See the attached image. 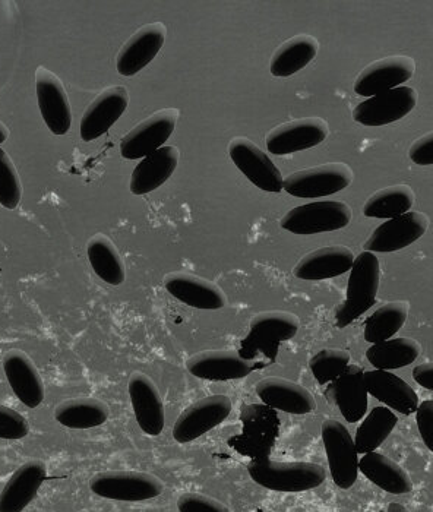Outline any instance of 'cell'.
Here are the masks:
<instances>
[{"label": "cell", "instance_id": "cell-19", "mask_svg": "<svg viewBox=\"0 0 433 512\" xmlns=\"http://www.w3.org/2000/svg\"><path fill=\"white\" fill-rule=\"evenodd\" d=\"M128 390L141 431L148 436L163 434L166 410L156 382L142 372H134L129 378Z\"/></svg>", "mask_w": 433, "mask_h": 512}, {"label": "cell", "instance_id": "cell-39", "mask_svg": "<svg viewBox=\"0 0 433 512\" xmlns=\"http://www.w3.org/2000/svg\"><path fill=\"white\" fill-rule=\"evenodd\" d=\"M179 512H232L229 507L202 493H183L178 499Z\"/></svg>", "mask_w": 433, "mask_h": 512}, {"label": "cell", "instance_id": "cell-32", "mask_svg": "<svg viewBox=\"0 0 433 512\" xmlns=\"http://www.w3.org/2000/svg\"><path fill=\"white\" fill-rule=\"evenodd\" d=\"M422 353V346L413 338L398 337L372 344L366 359L378 371H394L412 365Z\"/></svg>", "mask_w": 433, "mask_h": 512}, {"label": "cell", "instance_id": "cell-21", "mask_svg": "<svg viewBox=\"0 0 433 512\" xmlns=\"http://www.w3.org/2000/svg\"><path fill=\"white\" fill-rule=\"evenodd\" d=\"M360 366L350 365L343 375L338 376L325 391L328 401L333 403L346 422H360L368 412V391L363 382Z\"/></svg>", "mask_w": 433, "mask_h": 512}, {"label": "cell", "instance_id": "cell-3", "mask_svg": "<svg viewBox=\"0 0 433 512\" xmlns=\"http://www.w3.org/2000/svg\"><path fill=\"white\" fill-rule=\"evenodd\" d=\"M255 483L270 491L297 493L319 488L327 479L324 467L315 463H280L270 458H256L248 464Z\"/></svg>", "mask_w": 433, "mask_h": 512}, {"label": "cell", "instance_id": "cell-42", "mask_svg": "<svg viewBox=\"0 0 433 512\" xmlns=\"http://www.w3.org/2000/svg\"><path fill=\"white\" fill-rule=\"evenodd\" d=\"M413 379L420 387L433 391V362L416 366L413 369Z\"/></svg>", "mask_w": 433, "mask_h": 512}, {"label": "cell", "instance_id": "cell-10", "mask_svg": "<svg viewBox=\"0 0 433 512\" xmlns=\"http://www.w3.org/2000/svg\"><path fill=\"white\" fill-rule=\"evenodd\" d=\"M229 156L249 182L261 191L278 194L284 189V178L273 160L246 137L230 141Z\"/></svg>", "mask_w": 433, "mask_h": 512}, {"label": "cell", "instance_id": "cell-35", "mask_svg": "<svg viewBox=\"0 0 433 512\" xmlns=\"http://www.w3.org/2000/svg\"><path fill=\"white\" fill-rule=\"evenodd\" d=\"M397 416L388 407H375L357 428L355 445L357 454H369L378 450L397 426Z\"/></svg>", "mask_w": 433, "mask_h": 512}, {"label": "cell", "instance_id": "cell-13", "mask_svg": "<svg viewBox=\"0 0 433 512\" xmlns=\"http://www.w3.org/2000/svg\"><path fill=\"white\" fill-rule=\"evenodd\" d=\"M416 62L412 56L393 55L369 63L357 75L353 90L362 97H374L385 91L401 87L413 78Z\"/></svg>", "mask_w": 433, "mask_h": 512}, {"label": "cell", "instance_id": "cell-40", "mask_svg": "<svg viewBox=\"0 0 433 512\" xmlns=\"http://www.w3.org/2000/svg\"><path fill=\"white\" fill-rule=\"evenodd\" d=\"M417 428L428 450L433 453V400L423 401L416 410Z\"/></svg>", "mask_w": 433, "mask_h": 512}, {"label": "cell", "instance_id": "cell-16", "mask_svg": "<svg viewBox=\"0 0 433 512\" xmlns=\"http://www.w3.org/2000/svg\"><path fill=\"white\" fill-rule=\"evenodd\" d=\"M36 93L41 116L50 132L66 135L72 126V109L62 79L44 66L36 71Z\"/></svg>", "mask_w": 433, "mask_h": 512}, {"label": "cell", "instance_id": "cell-41", "mask_svg": "<svg viewBox=\"0 0 433 512\" xmlns=\"http://www.w3.org/2000/svg\"><path fill=\"white\" fill-rule=\"evenodd\" d=\"M410 160L419 166H432L433 164V131L422 135L413 142L409 150Z\"/></svg>", "mask_w": 433, "mask_h": 512}, {"label": "cell", "instance_id": "cell-23", "mask_svg": "<svg viewBox=\"0 0 433 512\" xmlns=\"http://www.w3.org/2000/svg\"><path fill=\"white\" fill-rule=\"evenodd\" d=\"M255 393L271 409L289 414H309L316 409L314 395L296 382L283 378L261 379Z\"/></svg>", "mask_w": 433, "mask_h": 512}, {"label": "cell", "instance_id": "cell-11", "mask_svg": "<svg viewBox=\"0 0 433 512\" xmlns=\"http://www.w3.org/2000/svg\"><path fill=\"white\" fill-rule=\"evenodd\" d=\"M419 93L416 88L401 85L357 104L353 119L363 126H385L406 118L416 107Z\"/></svg>", "mask_w": 433, "mask_h": 512}, {"label": "cell", "instance_id": "cell-38", "mask_svg": "<svg viewBox=\"0 0 433 512\" xmlns=\"http://www.w3.org/2000/svg\"><path fill=\"white\" fill-rule=\"evenodd\" d=\"M30 434L27 419L15 410L0 404V438L22 439Z\"/></svg>", "mask_w": 433, "mask_h": 512}, {"label": "cell", "instance_id": "cell-7", "mask_svg": "<svg viewBox=\"0 0 433 512\" xmlns=\"http://www.w3.org/2000/svg\"><path fill=\"white\" fill-rule=\"evenodd\" d=\"M321 434L335 485L340 489L352 488L359 476V454L355 439L350 435L349 429L335 419L322 423Z\"/></svg>", "mask_w": 433, "mask_h": 512}, {"label": "cell", "instance_id": "cell-15", "mask_svg": "<svg viewBox=\"0 0 433 512\" xmlns=\"http://www.w3.org/2000/svg\"><path fill=\"white\" fill-rule=\"evenodd\" d=\"M429 224H431V220L425 213L409 211L403 216L391 218L376 227L363 248L372 254L400 251L425 235L428 232Z\"/></svg>", "mask_w": 433, "mask_h": 512}, {"label": "cell", "instance_id": "cell-4", "mask_svg": "<svg viewBox=\"0 0 433 512\" xmlns=\"http://www.w3.org/2000/svg\"><path fill=\"white\" fill-rule=\"evenodd\" d=\"M353 211L344 201H316L292 208L280 226L293 235H318L335 232L352 223Z\"/></svg>", "mask_w": 433, "mask_h": 512}, {"label": "cell", "instance_id": "cell-2", "mask_svg": "<svg viewBox=\"0 0 433 512\" xmlns=\"http://www.w3.org/2000/svg\"><path fill=\"white\" fill-rule=\"evenodd\" d=\"M381 284V264L372 252H362L355 259L347 283L346 299L334 312L338 328L349 327L375 305Z\"/></svg>", "mask_w": 433, "mask_h": 512}, {"label": "cell", "instance_id": "cell-33", "mask_svg": "<svg viewBox=\"0 0 433 512\" xmlns=\"http://www.w3.org/2000/svg\"><path fill=\"white\" fill-rule=\"evenodd\" d=\"M416 194L412 186L406 183L388 186V188L379 189L374 195L369 197L363 205V214L372 218H391L403 216V214L412 211Z\"/></svg>", "mask_w": 433, "mask_h": 512}, {"label": "cell", "instance_id": "cell-17", "mask_svg": "<svg viewBox=\"0 0 433 512\" xmlns=\"http://www.w3.org/2000/svg\"><path fill=\"white\" fill-rule=\"evenodd\" d=\"M128 106L129 93L123 85H113L101 91L82 115L79 126L82 141L91 142L103 137L122 118Z\"/></svg>", "mask_w": 433, "mask_h": 512}, {"label": "cell", "instance_id": "cell-45", "mask_svg": "<svg viewBox=\"0 0 433 512\" xmlns=\"http://www.w3.org/2000/svg\"><path fill=\"white\" fill-rule=\"evenodd\" d=\"M82 512H85V511H82Z\"/></svg>", "mask_w": 433, "mask_h": 512}, {"label": "cell", "instance_id": "cell-36", "mask_svg": "<svg viewBox=\"0 0 433 512\" xmlns=\"http://www.w3.org/2000/svg\"><path fill=\"white\" fill-rule=\"evenodd\" d=\"M350 353L343 349H322L311 360L309 368L321 385L331 384L350 366Z\"/></svg>", "mask_w": 433, "mask_h": 512}, {"label": "cell", "instance_id": "cell-43", "mask_svg": "<svg viewBox=\"0 0 433 512\" xmlns=\"http://www.w3.org/2000/svg\"><path fill=\"white\" fill-rule=\"evenodd\" d=\"M387 512H410V511L406 510V508H404L403 505L398 504V502H391V504L388 505Z\"/></svg>", "mask_w": 433, "mask_h": 512}, {"label": "cell", "instance_id": "cell-29", "mask_svg": "<svg viewBox=\"0 0 433 512\" xmlns=\"http://www.w3.org/2000/svg\"><path fill=\"white\" fill-rule=\"evenodd\" d=\"M319 41L311 34H297L277 47L270 60V72L277 78H289L305 69L316 58Z\"/></svg>", "mask_w": 433, "mask_h": 512}, {"label": "cell", "instance_id": "cell-22", "mask_svg": "<svg viewBox=\"0 0 433 512\" xmlns=\"http://www.w3.org/2000/svg\"><path fill=\"white\" fill-rule=\"evenodd\" d=\"M3 371L12 391L20 398L22 404L30 409H36L43 403L46 395L43 379L33 360L22 350H11L6 353L3 357Z\"/></svg>", "mask_w": 433, "mask_h": 512}, {"label": "cell", "instance_id": "cell-44", "mask_svg": "<svg viewBox=\"0 0 433 512\" xmlns=\"http://www.w3.org/2000/svg\"><path fill=\"white\" fill-rule=\"evenodd\" d=\"M9 137L8 128H6L5 123L0 122V144L6 141Z\"/></svg>", "mask_w": 433, "mask_h": 512}, {"label": "cell", "instance_id": "cell-12", "mask_svg": "<svg viewBox=\"0 0 433 512\" xmlns=\"http://www.w3.org/2000/svg\"><path fill=\"white\" fill-rule=\"evenodd\" d=\"M330 135V125L322 118H302L281 123L271 129L265 139L267 150L276 156H287L322 144Z\"/></svg>", "mask_w": 433, "mask_h": 512}, {"label": "cell", "instance_id": "cell-27", "mask_svg": "<svg viewBox=\"0 0 433 512\" xmlns=\"http://www.w3.org/2000/svg\"><path fill=\"white\" fill-rule=\"evenodd\" d=\"M366 391L385 406L401 414L416 413L419 395L397 375L388 371H368L363 374Z\"/></svg>", "mask_w": 433, "mask_h": 512}, {"label": "cell", "instance_id": "cell-20", "mask_svg": "<svg viewBox=\"0 0 433 512\" xmlns=\"http://www.w3.org/2000/svg\"><path fill=\"white\" fill-rule=\"evenodd\" d=\"M164 289L179 302L202 311H217L227 305L226 293L218 284L185 271L167 274Z\"/></svg>", "mask_w": 433, "mask_h": 512}, {"label": "cell", "instance_id": "cell-24", "mask_svg": "<svg viewBox=\"0 0 433 512\" xmlns=\"http://www.w3.org/2000/svg\"><path fill=\"white\" fill-rule=\"evenodd\" d=\"M356 256L347 246L335 245L309 252L297 262L293 274L306 281H321L343 276L352 270Z\"/></svg>", "mask_w": 433, "mask_h": 512}, {"label": "cell", "instance_id": "cell-25", "mask_svg": "<svg viewBox=\"0 0 433 512\" xmlns=\"http://www.w3.org/2000/svg\"><path fill=\"white\" fill-rule=\"evenodd\" d=\"M180 151L175 145H166L142 158L131 176V192L137 197L150 194L163 186L178 169Z\"/></svg>", "mask_w": 433, "mask_h": 512}, {"label": "cell", "instance_id": "cell-37", "mask_svg": "<svg viewBox=\"0 0 433 512\" xmlns=\"http://www.w3.org/2000/svg\"><path fill=\"white\" fill-rule=\"evenodd\" d=\"M21 198L22 186L17 167L6 151L0 148V204L6 210H15Z\"/></svg>", "mask_w": 433, "mask_h": 512}, {"label": "cell", "instance_id": "cell-8", "mask_svg": "<svg viewBox=\"0 0 433 512\" xmlns=\"http://www.w3.org/2000/svg\"><path fill=\"white\" fill-rule=\"evenodd\" d=\"M179 109H161L142 120L120 141V154L126 160H142L160 150L178 126Z\"/></svg>", "mask_w": 433, "mask_h": 512}, {"label": "cell", "instance_id": "cell-5", "mask_svg": "<svg viewBox=\"0 0 433 512\" xmlns=\"http://www.w3.org/2000/svg\"><path fill=\"white\" fill-rule=\"evenodd\" d=\"M355 180L352 167L346 163L321 164L297 170L284 179V191L296 198L330 197L349 188Z\"/></svg>", "mask_w": 433, "mask_h": 512}, {"label": "cell", "instance_id": "cell-30", "mask_svg": "<svg viewBox=\"0 0 433 512\" xmlns=\"http://www.w3.org/2000/svg\"><path fill=\"white\" fill-rule=\"evenodd\" d=\"M88 261L97 274L110 286H120L126 280V267L119 249L110 237L97 233L87 243Z\"/></svg>", "mask_w": 433, "mask_h": 512}, {"label": "cell", "instance_id": "cell-31", "mask_svg": "<svg viewBox=\"0 0 433 512\" xmlns=\"http://www.w3.org/2000/svg\"><path fill=\"white\" fill-rule=\"evenodd\" d=\"M110 410L99 398L81 397L63 401L55 410V419L69 429H91L104 425Z\"/></svg>", "mask_w": 433, "mask_h": 512}, {"label": "cell", "instance_id": "cell-14", "mask_svg": "<svg viewBox=\"0 0 433 512\" xmlns=\"http://www.w3.org/2000/svg\"><path fill=\"white\" fill-rule=\"evenodd\" d=\"M167 39V27L163 22L156 21L142 25L126 43L120 47L116 58V69L122 77H134L142 69L147 68Z\"/></svg>", "mask_w": 433, "mask_h": 512}, {"label": "cell", "instance_id": "cell-18", "mask_svg": "<svg viewBox=\"0 0 433 512\" xmlns=\"http://www.w3.org/2000/svg\"><path fill=\"white\" fill-rule=\"evenodd\" d=\"M186 369L195 378L223 382L246 378L261 366L233 350H205L189 357Z\"/></svg>", "mask_w": 433, "mask_h": 512}, {"label": "cell", "instance_id": "cell-34", "mask_svg": "<svg viewBox=\"0 0 433 512\" xmlns=\"http://www.w3.org/2000/svg\"><path fill=\"white\" fill-rule=\"evenodd\" d=\"M409 312L410 305L404 300H395L381 306L366 319L363 337L371 344L391 340L406 324Z\"/></svg>", "mask_w": 433, "mask_h": 512}, {"label": "cell", "instance_id": "cell-1", "mask_svg": "<svg viewBox=\"0 0 433 512\" xmlns=\"http://www.w3.org/2000/svg\"><path fill=\"white\" fill-rule=\"evenodd\" d=\"M300 319L287 311L259 312L249 325V333L240 346V356L258 363L259 356L267 359L268 365L276 360L278 347L292 340L299 333Z\"/></svg>", "mask_w": 433, "mask_h": 512}, {"label": "cell", "instance_id": "cell-26", "mask_svg": "<svg viewBox=\"0 0 433 512\" xmlns=\"http://www.w3.org/2000/svg\"><path fill=\"white\" fill-rule=\"evenodd\" d=\"M47 477L43 461L31 460L21 466L0 492V512H22L36 499Z\"/></svg>", "mask_w": 433, "mask_h": 512}, {"label": "cell", "instance_id": "cell-28", "mask_svg": "<svg viewBox=\"0 0 433 512\" xmlns=\"http://www.w3.org/2000/svg\"><path fill=\"white\" fill-rule=\"evenodd\" d=\"M359 472L375 486L391 495H406L413 491V482L409 473L398 466L387 455L369 453L359 460Z\"/></svg>", "mask_w": 433, "mask_h": 512}, {"label": "cell", "instance_id": "cell-6", "mask_svg": "<svg viewBox=\"0 0 433 512\" xmlns=\"http://www.w3.org/2000/svg\"><path fill=\"white\" fill-rule=\"evenodd\" d=\"M91 492L101 498L122 502H141L157 498L164 492L163 480L144 472H103L90 480Z\"/></svg>", "mask_w": 433, "mask_h": 512}, {"label": "cell", "instance_id": "cell-9", "mask_svg": "<svg viewBox=\"0 0 433 512\" xmlns=\"http://www.w3.org/2000/svg\"><path fill=\"white\" fill-rule=\"evenodd\" d=\"M232 410V400L227 395L216 394L202 398L180 414L173 426V438L179 444L195 441L221 425Z\"/></svg>", "mask_w": 433, "mask_h": 512}]
</instances>
